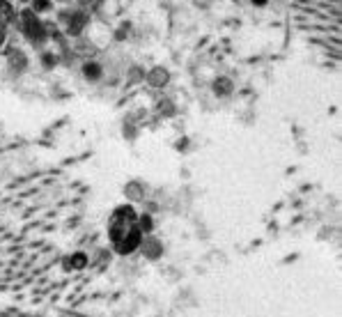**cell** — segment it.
<instances>
[{"label":"cell","mask_w":342,"mask_h":317,"mask_svg":"<svg viewBox=\"0 0 342 317\" xmlns=\"http://www.w3.org/2000/svg\"><path fill=\"white\" fill-rule=\"evenodd\" d=\"M85 74H88V78H97L99 74H101V67H97V65H88V67H85Z\"/></svg>","instance_id":"1"},{"label":"cell","mask_w":342,"mask_h":317,"mask_svg":"<svg viewBox=\"0 0 342 317\" xmlns=\"http://www.w3.org/2000/svg\"><path fill=\"white\" fill-rule=\"evenodd\" d=\"M35 9L41 12V9H49V0H35Z\"/></svg>","instance_id":"2"},{"label":"cell","mask_w":342,"mask_h":317,"mask_svg":"<svg viewBox=\"0 0 342 317\" xmlns=\"http://www.w3.org/2000/svg\"><path fill=\"white\" fill-rule=\"evenodd\" d=\"M0 14H5V18L12 16V7H7L5 3H0Z\"/></svg>","instance_id":"3"},{"label":"cell","mask_w":342,"mask_h":317,"mask_svg":"<svg viewBox=\"0 0 342 317\" xmlns=\"http://www.w3.org/2000/svg\"><path fill=\"white\" fill-rule=\"evenodd\" d=\"M255 5H267V0H253Z\"/></svg>","instance_id":"4"}]
</instances>
